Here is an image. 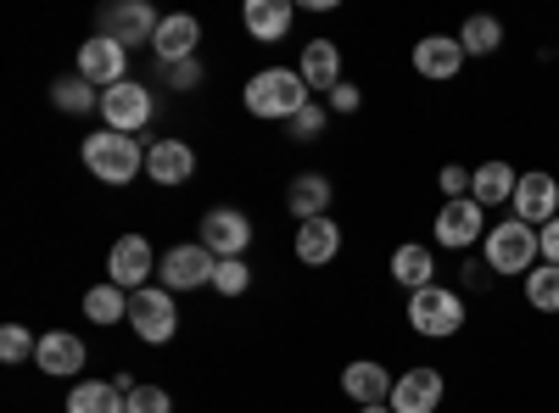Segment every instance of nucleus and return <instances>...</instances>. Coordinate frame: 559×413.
I'll return each instance as SVG.
<instances>
[{
	"label": "nucleus",
	"mask_w": 559,
	"mask_h": 413,
	"mask_svg": "<svg viewBox=\"0 0 559 413\" xmlns=\"http://www.w3.org/2000/svg\"><path fill=\"white\" fill-rule=\"evenodd\" d=\"M481 263H487V274H498V280H526V274L543 263V246H537V229L532 223H521L515 212H509L503 223H492L487 229V241H481Z\"/></svg>",
	"instance_id": "obj_1"
},
{
	"label": "nucleus",
	"mask_w": 559,
	"mask_h": 413,
	"mask_svg": "<svg viewBox=\"0 0 559 413\" xmlns=\"http://www.w3.org/2000/svg\"><path fill=\"white\" fill-rule=\"evenodd\" d=\"M79 162L90 168V179H102V185H129L134 173H146V151L134 146V134H118V129L84 134Z\"/></svg>",
	"instance_id": "obj_2"
},
{
	"label": "nucleus",
	"mask_w": 559,
	"mask_h": 413,
	"mask_svg": "<svg viewBox=\"0 0 559 413\" xmlns=\"http://www.w3.org/2000/svg\"><path fill=\"white\" fill-rule=\"evenodd\" d=\"M403 313H408V330L414 336H426V341H453L459 330H464V318H471V307H464V296L453 291V286H426V291H414L408 302H403Z\"/></svg>",
	"instance_id": "obj_3"
},
{
	"label": "nucleus",
	"mask_w": 559,
	"mask_h": 413,
	"mask_svg": "<svg viewBox=\"0 0 559 413\" xmlns=\"http://www.w3.org/2000/svg\"><path fill=\"white\" fill-rule=\"evenodd\" d=\"M247 112L252 118H297L302 107H308V84H302V73L297 68H263V73H252L247 78Z\"/></svg>",
	"instance_id": "obj_4"
},
{
	"label": "nucleus",
	"mask_w": 559,
	"mask_h": 413,
	"mask_svg": "<svg viewBox=\"0 0 559 413\" xmlns=\"http://www.w3.org/2000/svg\"><path fill=\"white\" fill-rule=\"evenodd\" d=\"M129 330L146 341V347H168L179 336V307H174V291L163 286H146L129 296Z\"/></svg>",
	"instance_id": "obj_5"
},
{
	"label": "nucleus",
	"mask_w": 559,
	"mask_h": 413,
	"mask_svg": "<svg viewBox=\"0 0 559 413\" xmlns=\"http://www.w3.org/2000/svg\"><path fill=\"white\" fill-rule=\"evenodd\" d=\"M213 268H218V257L202 241H185V246H168L157 257V286L163 291H202V286H213Z\"/></svg>",
	"instance_id": "obj_6"
},
{
	"label": "nucleus",
	"mask_w": 559,
	"mask_h": 413,
	"mask_svg": "<svg viewBox=\"0 0 559 413\" xmlns=\"http://www.w3.org/2000/svg\"><path fill=\"white\" fill-rule=\"evenodd\" d=\"M487 207L476 196H459V202H442L437 207V246L442 252H471L476 241H487Z\"/></svg>",
	"instance_id": "obj_7"
},
{
	"label": "nucleus",
	"mask_w": 559,
	"mask_h": 413,
	"mask_svg": "<svg viewBox=\"0 0 559 413\" xmlns=\"http://www.w3.org/2000/svg\"><path fill=\"white\" fill-rule=\"evenodd\" d=\"M152 274H157V252H152V241L146 235H123V241H112V252H107V280L118 286V291H146L152 286Z\"/></svg>",
	"instance_id": "obj_8"
},
{
	"label": "nucleus",
	"mask_w": 559,
	"mask_h": 413,
	"mask_svg": "<svg viewBox=\"0 0 559 413\" xmlns=\"http://www.w3.org/2000/svg\"><path fill=\"white\" fill-rule=\"evenodd\" d=\"M202 246L224 263V257H241L252 246V218L241 207H207L202 212Z\"/></svg>",
	"instance_id": "obj_9"
},
{
	"label": "nucleus",
	"mask_w": 559,
	"mask_h": 413,
	"mask_svg": "<svg viewBox=\"0 0 559 413\" xmlns=\"http://www.w3.org/2000/svg\"><path fill=\"white\" fill-rule=\"evenodd\" d=\"M442 397H448L442 369H431V363H414V369H403L397 386H392V413H437Z\"/></svg>",
	"instance_id": "obj_10"
},
{
	"label": "nucleus",
	"mask_w": 559,
	"mask_h": 413,
	"mask_svg": "<svg viewBox=\"0 0 559 413\" xmlns=\"http://www.w3.org/2000/svg\"><path fill=\"white\" fill-rule=\"evenodd\" d=\"M79 78H84V84H96V89L129 84V51H123L118 39H107V34L84 39V45H79Z\"/></svg>",
	"instance_id": "obj_11"
},
{
	"label": "nucleus",
	"mask_w": 559,
	"mask_h": 413,
	"mask_svg": "<svg viewBox=\"0 0 559 413\" xmlns=\"http://www.w3.org/2000/svg\"><path fill=\"white\" fill-rule=\"evenodd\" d=\"M509 212H515L521 223L543 229L548 218H559V179L548 168H532L521 173V185H515V202H509Z\"/></svg>",
	"instance_id": "obj_12"
},
{
	"label": "nucleus",
	"mask_w": 559,
	"mask_h": 413,
	"mask_svg": "<svg viewBox=\"0 0 559 413\" xmlns=\"http://www.w3.org/2000/svg\"><path fill=\"white\" fill-rule=\"evenodd\" d=\"M102 118H107V129H118V134L146 129V123H152V89H146V84H134V78L102 89Z\"/></svg>",
	"instance_id": "obj_13"
},
{
	"label": "nucleus",
	"mask_w": 559,
	"mask_h": 413,
	"mask_svg": "<svg viewBox=\"0 0 559 413\" xmlns=\"http://www.w3.org/2000/svg\"><path fill=\"white\" fill-rule=\"evenodd\" d=\"M157 12L146 7V0H123V7H107L102 12V34L107 39H118L123 51H134V45H152L157 39Z\"/></svg>",
	"instance_id": "obj_14"
},
{
	"label": "nucleus",
	"mask_w": 559,
	"mask_h": 413,
	"mask_svg": "<svg viewBox=\"0 0 559 413\" xmlns=\"http://www.w3.org/2000/svg\"><path fill=\"white\" fill-rule=\"evenodd\" d=\"M459 68H464L459 34H426V39H414V73H419V78L448 84V78H459Z\"/></svg>",
	"instance_id": "obj_15"
},
{
	"label": "nucleus",
	"mask_w": 559,
	"mask_h": 413,
	"mask_svg": "<svg viewBox=\"0 0 559 413\" xmlns=\"http://www.w3.org/2000/svg\"><path fill=\"white\" fill-rule=\"evenodd\" d=\"M191 173H197V151L185 146V141L163 134V141H152V146H146V179H157L163 191H174V185H191Z\"/></svg>",
	"instance_id": "obj_16"
},
{
	"label": "nucleus",
	"mask_w": 559,
	"mask_h": 413,
	"mask_svg": "<svg viewBox=\"0 0 559 413\" xmlns=\"http://www.w3.org/2000/svg\"><path fill=\"white\" fill-rule=\"evenodd\" d=\"M392 369L386 363H376V357H358V363H347L342 369V397L347 402H358V408H376V402H392Z\"/></svg>",
	"instance_id": "obj_17"
},
{
	"label": "nucleus",
	"mask_w": 559,
	"mask_h": 413,
	"mask_svg": "<svg viewBox=\"0 0 559 413\" xmlns=\"http://www.w3.org/2000/svg\"><path fill=\"white\" fill-rule=\"evenodd\" d=\"M197 39H202V23H197L191 12H168V17L157 23L152 51H157L163 68H174V62H191V57H197Z\"/></svg>",
	"instance_id": "obj_18"
},
{
	"label": "nucleus",
	"mask_w": 559,
	"mask_h": 413,
	"mask_svg": "<svg viewBox=\"0 0 559 413\" xmlns=\"http://www.w3.org/2000/svg\"><path fill=\"white\" fill-rule=\"evenodd\" d=\"M292 252H297V263H302V268H324V263H336V252H342V223H336V218H308V223H297Z\"/></svg>",
	"instance_id": "obj_19"
},
{
	"label": "nucleus",
	"mask_w": 559,
	"mask_h": 413,
	"mask_svg": "<svg viewBox=\"0 0 559 413\" xmlns=\"http://www.w3.org/2000/svg\"><path fill=\"white\" fill-rule=\"evenodd\" d=\"M34 363L45 375H57V380H73L84 363H90V352H84V341L73 336V330H45L39 336V352H34Z\"/></svg>",
	"instance_id": "obj_20"
},
{
	"label": "nucleus",
	"mask_w": 559,
	"mask_h": 413,
	"mask_svg": "<svg viewBox=\"0 0 559 413\" xmlns=\"http://www.w3.org/2000/svg\"><path fill=\"white\" fill-rule=\"evenodd\" d=\"M515 185H521V173L509 168L503 157H487L481 168H471V196L492 212V207H509L515 202Z\"/></svg>",
	"instance_id": "obj_21"
},
{
	"label": "nucleus",
	"mask_w": 559,
	"mask_h": 413,
	"mask_svg": "<svg viewBox=\"0 0 559 413\" xmlns=\"http://www.w3.org/2000/svg\"><path fill=\"white\" fill-rule=\"evenodd\" d=\"M331 196H336V185H331L324 173H297L292 185H286V212H292L297 223L331 218Z\"/></svg>",
	"instance_id": "obj_22"
},
{
	"label": "nucleus",
	"mask_w": 559,
	"mask_h": 413,
	"mask_svg": "<svg viewBox=\"0 0 559 413\" xmlns=\"http://www.w3.org/2000/svg\"><path fill=\"white\" fill-rule=\"evenodd\" d=\"M392 280L414 296V291H426V286H437V252L426 246V241H403L397 252H392Z\"/></svg>",
	"instance_id": "obj_23"
},
{
	"label": "nucleus",
	"mask_w": 559,
	"mask_h": 413,
	"mask_svg": "<svg viewBox=\"0 0 559 413\" xmlns=\"http://www.w3.org/2000/svg\"><path fill=\"white\" fill-rule=\"evenodd\" d=\"M292 0H247L241 7V23H247V34L258 39V45H274V39H286L292 34Z\"/></svg>",
	"instance_id": "obj_24"
},
{
	"label": "nucleus",
	"mask_w": 559,
	"mask_h": 413,
	"mask_svg": "<svg viewBox=\"0 0 559 413\" xmlns=\"http://www.w3.org/2000/svg\"><path fill=\"white\" fill-rule=\"evenodd\" d=\"M297 73H302L308 89H336V84H342V45H336V39H308Z\"/></svg>",
	"instance_id": "obj_25"
},
{
	"label": "nucleus",
	"mask_w": 559,
	"mask_h": 413,
	"mask_svg": "<svg viewBox=\"0 0 559 413\" xmlns=\"http://www.w3.org/2000/svg\"><path fill=\"white\" fill-rule=\"evenodd\" d=\"M68 413H123L118 380H79L68 391Z\"/></svg>",
	"instance_id": "obj_26"
},
{
	"label": "nucleus",
	"mask_w": 559,
	"mask_h": 413,
	"mask_svg": "<svg viewBox=\"0 0 559 413\" xmlns=\"http://www.w3.org/2000/svg\"><path fill=\"white\" fill-rule=\"evenodd\" d=\"M459 45H464V57H492L498 45H503V23L476 12V17H464L459 23Z\"/></svg>",
	"instance_id": "obj_27"
},
{
	"label": "nucleus",
	"mask_w": 559,
	"mask_h": 413,
	"mask_svg": "<svg viewBox=\"0 0 559 413\" xmlns=\"http://www.w3.org/2000/svg\"><path fill=\"white\" fill-rule=\"evenodd\" d=\"M84 318L90 325H118V318H129V291H118L112 280L96 286V291H84Z\"/></svg>",
	"instance_id": "obj_28"
},
{
	"label": "nucleus",
	"mask_w": 559,
	"mask_h": 413,
	"mask_svg": "<svg viewBox=\"0 0 559 413\" xmlns=\"http://www.w3.org/2000/svg\"><path fill=\"white\" fill-rule=\"evenodd\" d=\"M51 101H57V112H96V107H102L96 84H84L79 73H68V78L51 84Z\"/></svg>",
	"instance_id": "obj_29"
},
{
	"label": "nucleus",
	"mask_w": 559,
	"mask_h": 413,
	"mask_svg": "<svg viewBox=\"0 0 559 413\" xmlns=\"http://www.w3.org/2000/svg\"><path fill=\"white\" fill-rule=\"evenodd\" d=\"M526 302H532L537 313H559V268H554V263H537V268L526 274Z\"/></svg>",
	"instance_id": "obj_30"
},
{
	"label": "nucleus",
	"mask_w": 559,
	"mask_h": 413,
	"mask_svg": "<svg viewBox=\"0 0 559 413\" xmlns=\"http://www.w3.org/2000/svg\"><path fill=\"white\" fill-rule=\"evenodd\" d=\"M213 291H218V296H247V291H252L247 257H224V263L213 268Z\"/></svg>",
	"instance_id": "obj_31"
},
{
	"label": "nucleus",
	"mask_w": 559,
	"mask_h": 413,
	"mask_svg": "<svg viewBox=\"0 0 559 413\" xmlns=\"http://www.w3.org/2000/svg\"><path fill=\"white\" fill-rule=\"evenodd\" d=\"M39 352V341L23 330V325H7V330H0V363H28Z\"/></svg>",
	"instance_id": "obj_32"
},
{
	"label": "nucleus",
	"mask_w": 559,
	"mask_h": 413,
	"mask_svg": "<svg viewBox=\"0 0 559 413\" xmlns=\"http://www.w3.org/2000/svg\"><path fill=\"white\" fill-rule=\"evenodd\" d=\"M123 413H174V397L163 386H134L123 397Z\"/></svg>",
	"instance_id": "obj_33"
},
{
	"label": "nucleus",
	"mask_w": 559,
	"mask_h": 413,
	"mask_svg": "<svg viewBox=\"0 0 559 413\" xmlns=\"http://www.w3.org/2000/svg\"><path fill=\"white\" fill-rule=\"evenodd\" d=\"M437 191H442V202H459V196H471V168L448 162V168L437 173Z\"/></svg>",
	"instance_id": "obj_34"
},
{
	"label": "nucleus",
	"mask_w": 559,
	"mask_h": 413,
	"mask_svg": "<svg viewBox=\"0 0 559 413\" xmlns=\"http://www.w3.org/2000/svg\"><path fill=\"white\" fill-rule=\"evenodd\" d=\"M292 134H297V141H319V134H324V107L308 101V107L292 118Z\"/></svg>",
	"instance_id": "obj_35"
},
{
	"label": "nucleus",
	"mask_w": 559,
	"mask_h": 413,
	"mask_svg": "<svg viewBox=\"0 0 559 413\" xmlns=\"http://www.w3.org/2000/svg\"><path fill=\"white\" fill-rule=\"evenodd\" d=\"M168 73V89H197L202 84V62L191 57V62H174V68H163Z\"/></svg>",
	"instance_id": "obj_36"
},
{
	"label": "nucleus",
	"mask_w": 559,
	"mask_h": 413,
	"mask_svg": "<svg viewBox=\"0 0 559 413\" xmlns=\"http://www.w3.org/2000/svg\"><path fill=\"white\" fill-rule=\"evenodd\" d=\"M358 107H364V96H358V84H347V78H342V84L331 89V112H342V118H347V112H358Z\"/></svg>",
	"instance_id": "obj_37"
},
{
	"label": "nucleus",
	"mask_w": 559,
	"mask_h": 413,
	"mask_svg": "<svg viewBox=\"0 0 559 413\" xmlns=\"http://www.w3.org/2000/svg\"><path fill=\"white\" fill-rule=\"evenodd\" d=\"M537 246H543V263L559 268V218H548V223L537 229Z\"/></svg>",
	"instance_id": "obj_38"
},
{
	"label": "nucleus",
	"mask_w": 559,
	"mask_h": 413,
	"mask_svg": "<svg viewBox=\"0 0 559 413\" xmlns=\"http://www.w3.org/2000/svg\"><path fill=\"white\" fill-rule=\"evenodd\" d=\"M459 280L471 286V291H481V286L492 280V274H481V263H459Z\"/></svg>",
	"instance_id": "obj_39"
},
{
	"label": "nucleus",
	"mask_w": 559,
	"mask_h": 413,
	"mask_svg": "<svg viewBox=\"0 0 559 413\" xmlns=\"http://www.w3.org/2000/svg\"><path fill=\"white\" fill-rule=\"evenodd\" d=\"M358 413H392V402H376V408H358Z\"/></svg>",
	"instance_id": "obj_40"
}]
</instances>
